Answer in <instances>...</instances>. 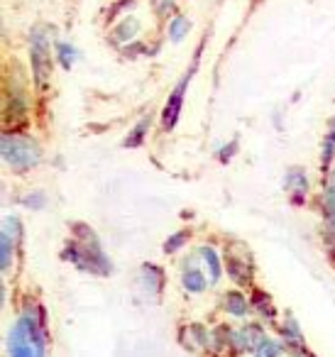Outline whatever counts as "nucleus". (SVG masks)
Listing matches in <instances>:
<instances>
[{"instance_id": "1", "label": "nucleus", "mask_w": 335, "mask_h": 357, "mask_svg": "<svg viewBox=\"0 0 335 357\" xmlns=\"http://www.w3.org/2000/svg\"><path fill=\"white\" fill-rule=\"evenodd\" d=\"M10 357H42L45 342H42V333L32 318H22L10 333Z\"/></svg>"}, {"instance_id": "2", "label": "nucleus", "mask_w": 335, "mask_h": 357, "mask_svg": "<svg viewBox=\"0 0 335 357\" xmlns=\"http://www.w3.org/2000/svg\"><path fill=\"white\" fill-rule=\"evenodd\" d=\"M3 157H6V162H10V167L30 169L40 162V147H37V142H32L27 137L6 135V139H3Z\"/></svg>"}, {"instance_id": "3", "label": "nucleus", "mask_w": 335, "mask_h": 357, "mask_svg": "<svg viewBox=\"0 0 335 357\" xmlns=\"http://www.w3.org/2000/svg\"><path fill=\"white\" fill-rule=\"evenodd\" d=\"M30 56H32V71H35V81L40 89H45L52 74V56H50V37H47L45 27H35L30 40Z\"/></svg>"}, {"instance_id": "4", "label": "nucleus", "mask_w": 335, "mask_h": 357, "mask_svg": "<svg viewBox=\"0 0 335 357\" xmlns=\"http://www.w3.org/2000/svg\"><path fill=\"white\" fill-rule=\"evenodd\" d=\"M191 74H193V69L188 71L186 76H184L181 81L177 84V89L172 91V96H169V100H167V108H164V130H172L174 125H177V118H179V110H181V103H184V93H186V84H188V79H191Z\"/></svg>"}, {"instance_id": "5", "label": "nucleus", "mask_w": 335, "mask_h": 357, "mask_svg": "<svg viewBox=\"0 0 335 357\" xmlns=\"http://www.w3.org/2000/svg\"><path fill=\"white\" fill-rule=\"evenodd\" d=\"M137 30H140V22L135 20L133 15H128L118 27H115L113 35H115V40H118V42H130L135 35H137Z\"/></svg>"}, {"instance_id": "6", "label": "nucleus", "mask_w": 335, "mask_h": 357, "mask_svg": "<svg viewBox=\"0 0 335 357\" xmlns=\"http://www.w3.org/2000/svg\"><path fill=\"white\" fill-rule=\"evenodd\" d=\"M191 30V22L184 15H174L172 22H169V40L172 42H181L186 37V32Z\"/></svg>"}, {"instance_id": "7", "label": "nucleus", "mask_w": 335, "mask_h": 357, "mask_svg": "<svg viewBox=\"0 0 335 357\" xmlns=\"http://www.w3.org/2000/svg\"><path fill=\"white\" fill-rule=\"evenodd\" d=\"M57 54H59L61 66H64V69H71V64H74V59H76L74 47H69V45H57Z\"/></svg>"}, {"instance_id": "8", "label": "nucleus", "mask_w": 335, "mask_h": 357, "mask_svg": "<svg viewBox=\"0 0 335 357\" xmlns=\"http://www.w3.org/2000/svg\"><path fill=\"white\" fill-rule=\"evenodd\" d=\"M184 282H186V287L191 289V291H201V289L206 287V279H203V274L198 272V269H193V272H186Z\"/></svg>"}, {"instance_id": "9", "label": "nucleus", "mask_w": 335, "mask_h": 357, "mask_svg": "<svg viewBox=\"0 0 335 357\" xmlns=\"http://www.w3.org/2000/svg\"><path fill=\"white\" fill-rule=\"evenodd\" d=\"M147 123L149 120H142V123L137 125V130L128 137V147H137V144L142 142V135H144V130H147Z\"/></svg>"}, {"instance_id": "10", "label": "nucleus", "mask_w": 335, "mask_h": 357, "mask_svg": "<svg viewBox=\"0 0 335 357\" xmlns=\"http://www.w3.org/2000/svg\"><path fill=\"white\" fill-rule=\"evenodd\" d=\"M228 308H230L232 313H237V316H242V313H245V303H242V298L237 296V294L228 296Z\"/></svg>"}, {"instance_id": "11", "label": "nucleus", "mask_w": 335, "mask_h": 357, "mask_svg": "<svg viewBox=\"0 0 335 357\" xmlns=\"http://www.w3.org/2000/svg\"><path fill=\"white\" fill-rule=\"evenodd\" d=\"M201 252H203V257L208 259V267H211V272H213V279H218V274H221V269H218V259H216V255H213V250L203 248Z\"/></svg>"}, {"instance_id": "12", "label": "nucleus", "mask_w": 335, "mask_h": 357, "mask_svg": "<svg viewBox=\"0 0 335 357\" xmlns=\"http://www.w3.org/2000/svg\"><path fill=\"white\" fill-rule=\"evenodd\" d=\"M162 3H172V0H162Z\"/></svg>"}]
</instances>
